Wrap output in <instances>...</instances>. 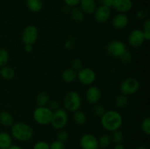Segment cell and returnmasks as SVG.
<instances>
[{"mask_svg": "<svg viewBox=\"0 0 150 149\" xmlns=\"http://www.w3.org/2000/svg\"><path fill=\"white\" fill-rule=\"evenodd\" d=\"M7 149H22L20 146L18 145H11L10 148H8Z\"/></svg>", "mask_w": 150, "mask_h": 149, "instance_id": "43", "label": "cell"}, {"mask_svg": "<svg viewBox=\"0 0 150 149\" xmlns=\"http://www.w3.org/2000/svg\"><path fill=\"white\" fill-rule=\"evenodd\" d=\"M114 149H125L124 145H123L122 143H118V144H116V145L114 146Z\"/></svg>", "mask_w": 150, "mask_h": 149, "instance_id": "42", "label": "cell"}, {"mask_svg": "<svg viewBox=\"0 0 150 149\" xmlns=\"http://www.w3.org/2000/svg\"><path fill=\"white\" fill-rule=\"evenodd\" d=\"M111 16V10L108 7L100 5L97 7L94 12V17L95 20L100 23H104L108 21Z\"/></svg>", "mask_w": 150, "mask_h": 149, "instance_id": "11", "label": "cell"}, {"mask_svg": "<svg viewBox=\"0 0 150 149\" xmlns=\"http://www.w3.org/2000/svg\"><path fill=\"white\" fill-rule=\"evenodd\" d=\"M150 31V20H146L143 25V32H149Z\"/></svg>", "mask_w": 150, "mask_h": 149, "instance_id": "39", "label": "cell"}, {"mask_svg": "<svg viewBox=\"0 0 150 149\" xmlns=\"http://www.w3.org/2000/svg\"><path fill=\"white\" fill-rule=\"evenodd\" d=\"M73 120L75 123H76L79 125H83L86 121V115L81 110L75 111L73 114Z\"/></svg>", "mask_w": 150, "mask_h": 149, "instance_id": "24", "label": "cell"}, {"mask_svg": "<svg viewBox=\"0 0 150 149\" xmlns=\"http://www.w3.org/2000/svg\"><path fill=\"white\" fill-rule=\"evenodd\" d=\"M101 124L105 129L109 131H114L120 129L123 123V118L121 114L115 110L105 111L101 116Z\"/></svg>", "mask_w": 150, "mask_h": 149, "instance_id": "1", "label": "cell"}, {"mask_svg": "<svg viewBox=\"0 0 150 149\" xmlns=\"http://www.w3.org/2000/svg\"><path fill=\"white\" fill-rule=\"evenodd\" d=\"M48 108L54 112V111L57 110H58L59 108V105L58 102L53 100L48 102Z\"/></svg>", "mask_w": 150, "mask_h": 149, "instance_id": "36", "label": "cell"}, {"mask_svg": "<svg viewBox=\"0 0 150 149\" xmlns=\"http://www.w3.org/2000/svg\"><path fill=\"white\" fill-rule=\"evenodd\" d=\"M101 97V92L97 86H90L86 92V98L90 104H96Z\"/></svg>", "mask_w": 150, "mask_h": 149, "instance_id": "14", "label": "cell"}, {"mask_svg": "<svg viewBox=\"0 0 150 149\" xmlns=\"http://www.w3.org/2000/svg\"><path fill=\"white\" fill-rule=\"evenodd\" d=\"M0 74L5 80H11L15 75V72L11 67L4 66L0 70Z\"/></svg>", "mask_w": 150, "mask_h": 149, "instance_id": "23", "label": "cell"}, {"mask_svg": "<svg viewBox=\"0 0 150 149\" xmlns=\"http://www.w3.org/2000/svg\"><path fill=\"white\" fill-rule=\"evenodd\" d=\"M144 40L149 41L150 39V31L149 32H143Z\"/></svg>", "mask_w": 150, "mask_h": 149, "instance_id": "41", "label": "cell"}, {"mask_svg": "<svg viewBox=\"0 0 150 149\" xmlns=\"http://www.w3.org/2000/svg\"><path fill=\"white\" fill-rule=\"evenodd\" d=\"M82 149H98V141L95 136L91 134H85L80 140Z\"/></svg>", "mask_w": 150, "mask_h": 149, "instance_id": "10", "label": "cell"}, {"mask_svg": "<svg viewBox=\"0 0 150 149\" xmlns=\"http://www.w3.org/2000/svg\"><path fill=\"white\" fill-rule=\"evenodd\" d=\"M133 7L131 0H113L112 7L120 13H125L130 11Z\"/></svg>", "mask_w": 150, "mask_h": 149, "instance_id": "13", "label": "cell"}, {"mask_svg": "<svg viewBox=\"0 0 150 149\" xmlns=\"http://www.w3.org/2000/svg\"><path fill=\"white\" fill-rule=\"evenodd\" d=\"M127 103H128V99L126 95L120 94L116 99V105L120 108H123L127 106Z\"/></svg>", "mask_w": 150, "mask_h": 149, "instance_id": "26", "label": "cell"}, {"mask_svg": "<svg viewBox=\"0 0 150 149\" xmlns=\"http://www.w3.org/2000/svg\"><path fill=\"white\" fill-rule=\"evenodd\" d=\"M137 149H147V148H146V147H144V146H140V147L138 148Z\"/></svg>", "mask_w": 150, "mask_h": 149, "instance_id": "44", "label": "cell"}, {"mask_svg": "<svg viewBox=\"0 0 150 149\" xmlns=\"http://www.w3.org/2000/svg\"><path fill=\"white\" fill-rule=\"evenodd\" d=\"M80 8L86 14H92L97 8L95 0H80Z\"/></svg>", "mask_w": 150, "mask_h": 149, "instance_id": "16", "label": "cell"}, {"mask_svg": "<svg viewBox=\"0 0 150 149\" xmlns=\"http://www.w3.org/2000/svg\"><path fill=\"white\" fill-rule=\"evenodd\" d=\"M64 106L67 110L70 112L79 110L81 106V99L79 93L74 91L68 92L64 97Z\"/></svg>", "mask_w": 150, "mask_h": 149, "instance_id": "4", "label": "cell"}, {"mask_svg": "<svg viewBox=\"0 0 150 149\" xmlns=\"http://www.w3.org/2000/svg\"><path fill=\"white\" fill-rule=\"evenodd\" d=\"M140 87L139 82L136 78L129 77L125 79L121 83L120 86V89L122 93L124 95H132L138 91Z\"/></svg>", "mask_w": 150, "mask_h": 149, "instance_id": "6", "label": "cell"}, {"mask_svg": "<svg viewBox=\"0 0 150 149\" xmlns=\"http://www.w3.org/2000/svg\"><path fill=\"white\" fill-rule=\"evenodd\" d=\"M38 37V30L35 26H28L22 34V40L25 45H33Z\"/></svg>", "mask_w": 150, "mask_h": 149, "instance_id": "8", "label": "cell"}, {"mask_svg": "<svg viewBox=\"0 0 150 149\" xmlns=\"http://www.w3.org/2000/svg\"><path fill=\"white\" fill-rule=\"evenodd\" d=\"M24 50L26 52L30 53L32 52V51L33 50V47H32V45H25Z\"/></svg>", "mask_w": 150, "mask_h": 149, "instance_id": "40", "label": "cell"}, {"mask_svg": "<svg viewBox=\"0 0 150 149\" xmlns=\"http://www.w3.org/2000/svg\"><path fill=\"white\" fill-rule=\"evenodd\" d=\"M98 141L99 148H106L111 144V140L109 136L107 135V134H103V135H102L98 139Z\"/></svg>", "mask_w": 150, "mask_h": 149, "instance_id": "25", "label": "cell"}, {"mask_svg": "<svg viewBox=\"0 0 150 149\" xmlns=\"http://www.w3.org/2000/svg\"><path fill=\"white\" fill-rule=\"evenodd\" d=\"M12 135L19 141L25 142L30 140L33 136V129L29 125L23 123H16L12 126Z\"/></svg>", "mask_w": 150, "mask_h": 149, "instance_id": "2", "label": "cell"}, {"mask_svg": "<svg viewBox=\"0 0 150 149\" xmlns=\"http://www.w3.org/2000/svg\"><path fill=\"white\" fill-rule=\"evenodd\" d=\"M50 149H65L64 143L56 140L54 141L50 145Z\"/></svg>", "mask_w": 150, "mask_h": 149, "instance_id": "35", "label": "cell"}, {"mask_svg": "<svg viewBox=\"0 0 150 149\" xmlns=\"http://www.w3.org/2000/svg\"><path fill=\"white\" fill-rule=\"evenodd\" d=\"M67 138H68V134H67V131L65 130L59 129V131L57 134V140L64 143L67 140Z\"/></svg>", "mask_w": 150, "mask_h": 149, "instance_id": "31", "label": "cell"}, {"mask_svg": "<svg viewBox=\"0 0 150 149\" xmlns=\"http://www.w3.org/2000/svg\"><path fill=\"white\" fill-rule=\"evenodd\" d=\"M53 111L48 107H38L33 112V118L38 124L40 125H48L51 124Z\"/></svg>", "mask_w": 150, "mask_h": 149, "instance_id": "3", "label": "cell"}, {"mask_svg": "<svg viewBox=\"0 0 150 149\" xmlns=\"http://www.w3.org/2000/svg\"><path fill=\"white\" fill-rule=\"evenodd\" d=\"M0 124L5 127H12L13 125V118L11 114L7 112H0Z\"/></svg>", "mask_w": 150, "mask_h": 149, "instance_id": "20", "label": "cell"}, {"mask_svg": "<svg viewBox=\"0 0 150 149\" xmlns=\"http://www.w3.org/2000/svg\"><path fill=\"white\" fill-rule=\"evenodd\" d=\"M120 58L123 64H129L132 60V55L128 51L126 50V51L120 56Z\"/></svg>", "mask_w": 150, "mask_h": 149, "instance_id": "30", "label": "cell"}, {"mask_svg": "<svg viewBox=\"0 0 150 149\" xmlns=\"http://www.w3.org/2000/svg\"><path fill=\"white\" fill-rule=\"evenodd\" d=\"M105 112V108L103 106H101V105H95V108H94V113H95V115H97V116L101 117L103 115Z\"/></svg>", "mask_w": 150, "mask_h": 149, "instance_id": "34", "label": "cell"}, {"mask_svg": "<svg viewBox=\"0 0 150 149\" xmlns=\"http://www.w3.org/2000/svg\"><path fill=\"white\" fill-rule=\"evenodd\" d=\"M112 134H111V140L114 142L116 144H118V143H122V142L123 141V134L121 131H120L119 129L115 130L114 131H111Z\"/></svg>", "mask_w": 150, "mask_h": 149, "instance_id": "27", "label": "cell"}, {"mask_svg": "<svg viewBox=\"0 0 150 149\" xmlns=\"http://www.w3.org/2000/svg\"><path fill=\"white\" fill-rule=\"evenodd\" d=\"M77 78L83 85L89 86L95 82L96 74L93 70L89 67L82 68L77 72Z\"/></svg>", "mask_w": 150, "mask_h": 149, "instance_id": "7", "label": "cell"}, {"mask_svg": "<svg viewBox=\"0 0 150 149\" xmlns=\"http://www.w3.org/2000/svg\"><path fill=\"white\" fill-rule=\"evenodd\" d=\"M98 1L102 6H105L108 8L112 7L113 0H98Z\"/></svg>", "mask_w": 150, "mask_h": 149, "instance_id": "38", "label": "cell"}, {"mask_svg": "<svg viewBox=\"0 0 150 149\" xmlns=\"http://www.w3.org/2000/svg\"><path fill=\"white\" fill-rule=\"evenodd\" d=\"M128 17L125 13H119L114 17L112 20V25L116 29H124L128 25Z\"/></svg>", "mask_w": 150, "mask_h": 149, "instance_id": "15", "label": "cell"}, {"mask_svg": "<svg viewBox=\"0 0 150 149\" xmlns=\"http://www.w3.org/2000/svg\"><path fill=\"white\" fill-rule=\"evenodd\" d=\"M28 8L33 13H38L42 8V0H26Z\"/></svg>", "mask_w": 150, "mask_h": 149, "instance_id": "19", "label": "cell"}, {"mask_svg": "<svg viewBox=\"0 0 150 149\" xmlns=\"http://www.w3.org/2000/svg\"><path fill=\"white\" fill-rule=\"evenodd\" d=\"M82 68H83V67H82V62L81 60L75 59L72 61V69L74 70L75 71L79 72Z\"/></svg>", "mask_w": 150, "mask_h": 149, "instance_id": "33", "label": "cell"}, {"mask_svg": "<svg viewBox=\"0 0 150 149\" xmlns=\"http://www.w3.org/2000/svg\"><path fill=\"white\" fill-rule=\"evenodd\" d=\"M9 60V53L5 49H0V67H2L7 64Z\"/></svg>", "mask_w": 150, "mask_h": 149, "instance_id": "28", "label": "cell"}, {"mask_svg": "<svg viewBox=\"0 0 150 149\" xmlns=\"http://www.w3.org/2000/svg\"><path fill=\"white\" fill-rule=\"evenodd\" d=\"M144 42L143 31L140 29H135L130 32L128 37V42L130 46L133 48L140 47Z\"/></svg>", "mask_w": 150, "mask_h": 149, "instance_id": "12", "label": "cell"}, {"mask_svg": "<svg viewBox=\"0 0 150 149\" xmlns=\"http://www.w3.org/2000/svg\"><path fill=\"white\" fill-rule=\"evenodd\" d=\"M71 16L76 22H81L84 18V13L79 7H73L71 10Z\"/></svg>", "mask_w": 150, "mask_h": 149, "instance_id": "21", "label": "cell"}, {"mask_svg": "<svg viewBox=\"0 0 150 149\" xmlns=\"http://www.w3.org/2000/svg\"><path fill=\"white\" fill-rule=\"evenodd\" d=\"M126 46L120 40H113L107 45L106 51L113 57H120L126 51Z\"/></svg>", "mask_w": 150, "mask_h": 149, "instance_id": "9", "label": "cell"}, {"mask_svg": "<svg viewBox=\"0 0 150 149\" xmlns=\"http://www.w3.org/2000/svg\"><path fill=\"white\" fill-rule=\"evenodd\" d=\"M142 131L147 135L150 134V118H146L143 120L142 123Z\"/></svg>", "mask_w": 150, "mask_h": 149, "instance_id": "29", "label": "cell"}, {"mask_svg": "<svg viewBox=\"0 0 150 149\" xmlns=\"http://www.w3.org/2000/svg\"><path fill=\"white\" fill-rule=\"evenodd\" d=\"M33 149H50V145L45 141H39L35 143Z\"/></svg>", "mask_w": 150, "mask_h": 149, "instance_id": "32", "label": "cell"}, {"mask_svg": "<svg viewBox=\"0 0 150 149\" xmlns=\"http://www.w3.org/2000/svg\"><path fill=\"white\" fill-rule=\"evenodd\" d=\"M63 80L66 83H72L77 78V72L73 69H67L62 74Z\"/></svg>", "mask_w": 150, "mask_h": 149, "instance_id": "18", "label": "cell"}, {"mask_svg": "<svg viewBox=\"0 0 150 149\" xmlns=\"http://www.w3.org/2000/svg\"><path fill=\"white\" fill-rule=\"evenodd\" d=\"M36 102L38 107H45L49 102V96L45 92H40L36 97Z\"/></svg>", "mask_w": 150, "mask_h": 149, "instance_id": "22", "label": "cell"}, {"mask_svg": "<svg viewBox=\"0 0 150 149\" xmlns=\"http://www.w3.org/2000/svg\"><path fill=\"white\" fill-rule=\"evenodd\" d=\"M12 145L11 136L7 131H0V149H7Z\"/></svg>", "mask_w": 150, "mask_h": 149, "instance_id": "17", "label": "cell"}, {"mask_svg": "<svg viewBox=\"0 0 150 149\" xmlns=\"http://www.w3.org/2000/svg\"><path fill=\"white\" fill-rule=\"evenodd\" d=\"M67 120H68V115L66 110L59 108L58 110L53 112L51 124L56 129H62L67 124Z\"/></svg>", "mask_w": 150, "mask_h": 149, "instance_id": "5", "label": "cell"}, {"mask_svg": "<svg viewBox=\"0 0 150 149\" xmlns=\"http://www.w3.org/2000/svg\"><path fill=\"white\" fill-rule=\"evenodd\" d=\"M64 1L68 7H76L79 4L80 0H64Z\"/></svg>", "mask_w": 150, "mask_h": 149, "instance_id": "37", "label": "cell"}]
</instances>
